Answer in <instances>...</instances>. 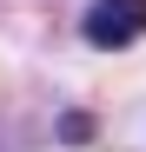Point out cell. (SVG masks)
<instances>
[{
    "mask_svg": "<svg viewBox=\"0 0 146 152\" xmlns=\"http://www.w3.org/2000/svg\"><path fill=\"white\" fill-rule=\"evenodd\" d=\"M86 40L106 46V53L146 40V0H93L86 7Z\"/></svg>",
    "mask_w": 146,
    "mask_h": 152,
    "instance_id": "1",
    "label": "cell"
}]
</instances>
